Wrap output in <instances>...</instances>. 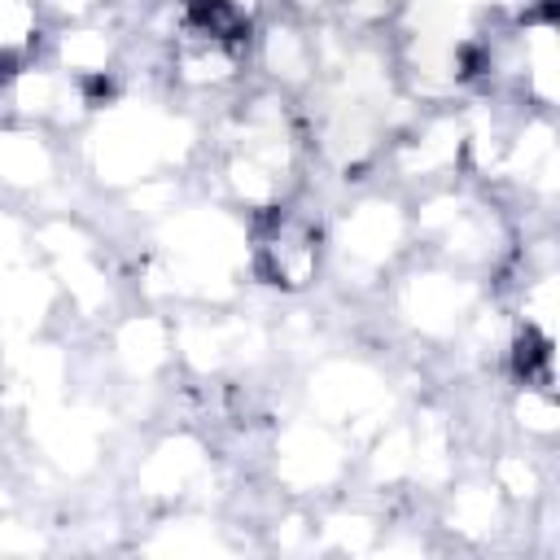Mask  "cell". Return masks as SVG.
Segmentation results:
<instances>
[{
    "label": "cell",
    "mask_w": 560,
    "mask_h": 560,
    "mask_svg": "<svg viewBox=\"0 0 560 560\" xmlns=\"http://www.w3.org/2000/svg\"><path fill=\"white\" fill-rule=\"evenodd\" d=\"M315 258H319V245H315V232L293 219V214H276L271 228L258 236V267L276 280V284H306L315 276Z\"/></svg>",
    "instance_id": "6da1fadb"
}]
</instances>
